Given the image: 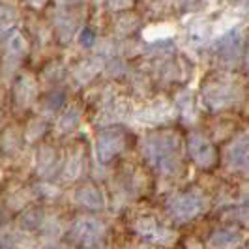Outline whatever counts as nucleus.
<instances>
[{
    "instance_id": "nucleus-23",
    "label": "nucleus",
    "mask_w": 249,
    "mask_h": 249,
    "mask_svg": "<svg viewBox=\"0 0 249 249\" xmlns=\"http://www.w3.org/2000/svg\"><path fill=\"white\" fill-rule=\"evenodd\" d=\"M32 6H43L45 4V0H28Z\"/></svg>"
},
{
    "instance_id": "nucleus-1",
    "label": "nucleus",
    "mask_w": 249,
    "mask_h": 249,
    "mask_svg": "<svg viewBox=\"0 0 249 249\" xmlns=\"http://www.w3.org/2000/svg\"><path fill=\"white\" fill-rule=\"evenodd\" d=\"M146 158L148 161L160 169L161 173H176L178 171V137L175 133L163 131L148 137L146 141Z\"/></svg>"
},
{
    "instance_id": "nucleus-21",
    "label": "nucleus",
    "mask_w": 249,
    "mask_h": 249,
    "mask_svg": "<svg viewBox=\"0 0 249 249\" xmlns=\"http://www.w3.org/2000/svg\"><path fill=\"white\" fill-rule=\"evenodd\" d=\"M131 4V0H109V8L111 10H124Z\"/></svg>"
},
{
    "instance_id": "nucleus-15",
    "label": "nucleus",
    "mask_w": 249,
    "mask_h": 249,
    "mask_svg": "<svg viewBox=\"0 0 249 249\" xmlns=\"http://www.w3.org/2000/svg\"><path fill=\"white\" fill-rule=\"evenodd\" d=\"M25 51H26L25 37L15 32V34L10 37V41H8V53H10L12 56H15V58H21V56L25 54Z\"/></svg>"
},
{
    "instance_id": "nucleus-19",
    "label": "nucleus",
    "mask_w": 249,
    "mask_h": 249,
    "mask_svg": "<svg viewBox=\"0 0 249 249\" xmlns=\"http://www.w3.org/2000/svg\"><path fill=\"white\" fill-rule=\"evenodd\" d=\"M64 100H66L64 92H53L49 98H47V103H45V105H47L49 111H58L64 105Z\"/></svg>"
},
{
    "instance_id": "nucleus-4",
    "label": "nucleus",
    "mask_w": 249,
    "mask_h": 249,
    "mask_svg": "<svg viewBox=\"0 0 249 249\" xmlns=\"http://www.w3.org/2000/svg\"><path fill=\"white\" fill-rule=\"evenodd\" d=\"M125 146V137L120 129H105L98 135V160L101 163H109L114 160Z\"/></svg>"
},
{
    "instance_id": "nucleus-20",
    "label": "nucleus",
    "mask_w": 249,
    "mask_h": 249,
    "mask_svg": "<svg viewBox=\"0 0 249 249\" xmlns=\"http://www.w3.org/2000/svg\"><path fill=\"white\" fill-rule=\"evenodd\" d=\"M79 41H81V45H83V47H92V45H94V41H96V34H94V30H92V28H83V30H81V34H79Z\"/></svg>"
},
{
    "instance_id": "nucleus-22",
    "label": "nucleus",
    "mask_w": 249,
    "mask_h": 249,
    "mask_svg": "<svg viewBox=\"0 0 249 249\" xmlns=\"http://www.w3.org/2000/svg\"><path fill=\"white\" fill-rule=\"evenodd\" d=\"M81 249H101L100 246H96V242L94 244H87V246H81Z\"/></svg>"
},
{
    "instance_id": "nucleus-6",
    "label": "nucleus",
    "mask_w": 249,
    "mask_h": 249,
    "mask_svg": "<svg viewBox=\"0 0 249 249\" xmlns=\"http://www.w3.org/2000/svg\"><path fill=\"white\" fill-rule=\"evenodd\" d=\"M187 150L191 160L200 167H212L215 163V148L213 144L200 133H193L187 141Z\"/></svg>"
},
{
    "instance_id": "nucleus-18",
    "label": "nucleus",
    "mask_w": 249,
    "mask_h": 249,
    "mask_svg": "<svg viewBox=\"0 0 249 249\" xmlns=\"http://www.w3.org/2000/svg\"><path fill=\"white\" fill-rule=\"evenodd\" d=\"M77 125H79V112L75 109L64 112V116L60 118V129L62 131H73Z\"/></svg>"
},
{
    "instance_id": "nucleus-16",
    "label": "nucleus",
    "mask_w": 249,
    "mask_h": 249,
    "mask_svg": "<svg viewBox=\"0 0 249 249\" xmlns=\"http://www.w3.org/2000/svg\"><path fill=\"white\" fill-rule=\"evenodd\" d=\"M56 30L62 36V39H70V37L73 36V30H75L73 19H70L68 15H58L56 17Z\"/></svg>"
},
{
    "instance_id": "nucleus-5",
    "label": "nucleus",
    "mask_w": 249,
    "mask_h": 249,
    "mask_svg": "<svg viewBox=\"0 0 249 249\" xmlns=\"http://www.w3.org/2000/svg\"><path fill=\"white\" fill-rule=\"evenodd\" d=\"M202 100H204L208 109L217 111V109H223V107L232 105L238 100V90L234 87H231V85H225V83L210 85V87L204 88Z\"/></svg>"
},
{
    "instance_id": "nucleus-13",
    "label": "nucleus",
    "mask_w": 249,
    "mask_h": 249,
    "mask_svg": "<svg viewBox=\"0 0 249 249\" xmlns=\"http://www.w3.org/2000/svg\"><path fill=\"white\" fill-rule=\"evenodd\" d=\"M17 23V12L12 6H0V37L10 32Z\"/></svg>"
},
{
    "instance_id": "nucleus-7",
    "label": "nucleus",
    "mask_w": 249,
    "mask_h": 249,
    "mask_svg": "<svg viewBox=\"0 0 249 249\" xmlns=\"http://www.w3.org/2000/svg\"><path fill=\"white\" fill-rule=\"evenodd\" d=\"M100 234L101 225L98 221H94V219H79L71 227L70 238L81 248V246H87V244H94L100 238Z\"/></svg>"
},
{
    "instance_id": "nucleus-24",
    "label": "nucleus",
    "mask_w": 249,
    "mask_h": 249,
    "mask_svg": "<svg viewBox=\"0 0 249 249\" xmlns=\"http://www.w3.org/2000/svg\"><path fill=\"white\" fill-rule=\"evenodd\" d=\"M6 221H8V217H6V213L2 212V210H0V227H2V225L6 223Z\"/></svg>"
},
{
    "instance_id": "nucleus-8",
    "label": "nucleus",
    "mask_w": 249,
    "mask_h": 249,
    "mask_svg": "<svg viewBox=\"0 0 249 249\" xmlns=\"http://www.w3.org/2000/svg\"><path fill=\"white\" fill-rule=\"evenodd\" d=\"M227 165L249 175V135L236 141L227 152Z\"/></svg>"
},
{
    "instance_id": "nucleus-9",
    "label": "nucleus",
    "mask_w": 249,
    "mask_h": 249,
    "mask_svg": "<svg viewBox=\"0 0 249 249\" xmlns=\"http://www.w3.org/2000/svg\"><path fill=\"white\" fill-rule=\"evenodd\" d=\"M75 200H77L81 206H85L88 210H94V212H98V210H101V208L105 206L103 193H101L96 186H92V184H85V186L77 187V191H75Z\"/></svg>"
},
{
    "instance_id": "nucleus-3",
    "label": "nucleus",
    "mask_w": 249,
    "mask_h": 249,
    "mask_svg": "<svg viewBox=\"0 0 249 249\" xmlns=\"http://www.w3.org/2000/svg\"><path fill=\"white\" fill-rule=\"evenodd\" d=\"M242 51H244V36L238 28L227 30L215 43L217 58L227 64H236L242 56Z\"/></svg>"
},
{
    "instance_id": "nucleus-12",
    "label": "nucleus",
    "mask_w": 249,
    "mask_h": 249,
    "mask_svg": "<svg viewBox=\"0 0 249 249\" xmlns=\"http://www.w3.org/2000/svg\"><path fill=\"white\" fill-rule=\"evenodd\" d=\"M41 221H43V210H41V208H30V210H26V212L21 215V227H23L25 231H28V232L39 229Z\"/></svg>"
},
{
    "instance_id": "nucleus-14",
    "label": "nucleus",
    "mask_w": 249,
    "mask_h": 249,
    "mask_svg": "<svg viewBox=\"0 0 249 249\" xmlns=\"http://www.w3.org/2000/svg\"><path fill=\"white\" fill-rule=\"evenodd\" d=\"M101 68V62H98V58H90L87 62H83L77 68V79L81 81H88L90 77H94V73H98V70Z\"/></svg>"
},
{
    "instance_id": "nucleus-17",
    "label": "nucleus",
    "mask_w": 249,
    "mask_h": 249,
    "mask_svg": "<svg viewBox=\"0 0 249 249\" xmlns=\"http://www.w3.org/2000/svg\"><path fill=\"white\" fill-rule=\"evenodd\" d=\"M208 34H210L208 26H204V25L191 26V28L187 30V39H189L193 45H200V43H204V41H206Z\"/></svg>"
},
{
    "instance_id": "nucleus-2",
    "label": "nucleus",
    "mask_w": 249,
    "mask_h": 249,
    "mask_svg": "<svg viewBox=\"0 0 249 249\" xmlns=\"http://www.w3.org/2000/svg\"><path fill=\"white\" fill-rule=\"evenodd\" d=\"M167 210L176 221H189L195 219L204 210V197L197 191H186L171 197L167 202Z\"/></svg>"
},
{
    "instance_id": "nucleus-25",
    "label": "nucleus",
    "mask_w": 249,
    "mask_h": 249,
    "mask_svg": "<svg viewBox=\"0 0 249 249\" xmlns=\"http://www.w3.org/2000/svg\"><path fill=\"white\" fill-rule=\"evenodd\" d=\"M248 68H249V58H248Z\"/></svg>"
},
{
    "instance_id": "nucleus-11",
    "label": "nucleus",
    "mask_w": 249,
    "mask_h": 249,
    "mask_svg": "<svg viewBox=\"0 0 249 249\" xmlns=\"http://www.w3.org/2000/svg\"><path fill=\"white\" fill-rule=\"evenodd\" d=\"M242 242V236L234 232V231H217L212 238H210V246L213 249H229L236 248Z\"/></svg>"
},
{
    "instance_id": "nucleus-10",
    "label": "nucleus",
    "mask_w": 249,
    "mask_h": 249,
    "mask_svg": "<svg viewBox=\"0 0 249 249\" xmlns=\"http://www.w3.org/2000/svg\"><path fill=\"white\" fill-rule=\"evenodd\" d=\"M34 96H36V85H34V81L30 79V77H21L19 81H17V85H15V100L19 105H28L30 101L34 100Z\"/></svg>"
}]
</instances>
